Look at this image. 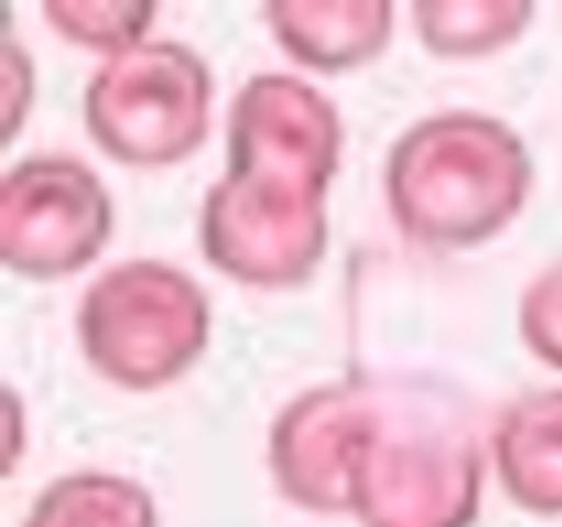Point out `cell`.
Instances as JSON below:
<instances>
[{"label": "cell", "mask_w": 562, "mask_h": 527, "mask_svg": "<svg viewBox=\"0 0 562 527\" xmlns=\"http://www.w3.org/2000/svg\"><path fill=\"white\" fill-rule=\"evenodd\" d=\"M285 501L360 527H470L483 496L474 400L435 373H356L299 391L268 430Z\"/></svg>", "instance_id": "obj_1"}, {"label": "cell", "mask_w": 562, "mask_h": 527, "mask_svg": "<svg viewBox=\"0 0 562 527\" xmlns=\"http://www.w3.org/2000/svg\"><path fill=\"white\" fill-rule=\"evenodd\" d=\"M342 154L338 105L299 75H250L228 105V162L206 189V264L255 290L303 285L325 259V193Z\"/></svg>", "instance_id": "obj_2"}, {"label": "cell", "mask_w": 562, "mask_h": 527, "mask_svg": "<svg viewBox=\"0 0 562 527\" xmlns=\"http://www.w3.org/2000/svg\"><path fill=\"white\" fill-rule=\"evenodd\" d=\"M382 189L395 228L413 246L470 250L522 211L531 193V154L505 119L439 110L395 136Z\"/></svg>", "instance_id": "obj_3"}, {"label": "cell", "mask_w": 562, "mask_h": 527, "mask_svg": "<svg viewBox=\"0 0 562 527\" xmlns=\"http://www.w3.org/2000/svg\"><path fill=\"white\" fill-rule=\"evenodd\" d=\"M75 329L88 365L105 382L158 391L206 351L211 299L176 264L123 259L83 290Z\"/></svg>", "instance_id": "obj_4"}, {"label": "cell", "mask_w": 562, "mask_h": 527, "mask_svg": "<svg viewBox=\"0 0 562 527\" xmlns=\"http://www.w3.org/2000/svg\"><path fill=\"white\" fill-rule=\"evenodd\" d=\"M211 66L180 40H145L105 57L83 88L92 141L132 167L189 158L211 127Z\"/></svg>", "instance_id": "obj_5"}, {"label": "cell", "mask_w": 562, "mask_h": 527, "mask_svg": "<svg viewBox=\"0 0 562 527\" xmlns=\"http://www.w3.org/2000/svg\"><path fill=\"white\" fill-rule=\"evenodd\" d=\"M114 233L105 180L70 154H31L0 180V259L35 281L88 268Z\"/></svg>", "instance_id": "obj_6"}, {"label": "cell", "mask_w": 562, "mask_h": 527, "mask_svg": "<svg viewBox=\"0 0 562 527\" xmlns=\"http://www.w3.org/2000/svg\"><path fill=\"white\" fill-rule=\"evenodd\" d=\"M505 496L531 514H562V386L514 395L492 426Z\"/></svg>", "instance_id": "obj_7"}, {"label": "cell", "mask_w": 562, "mask_h": 527, "mask_svg": "<svg viewBox=\"0 0 562 527\" xmlns=\"http://www.w3.org/2000/svg\"><path fill=\"white\" fill-rule=\"evenodd\" d=\"M272 40L312 70H351L391 40V0H272L263 9Z\"/></svg>", "instance_id": "obj_8"}, {"label": "cell", "mask_w": 562, "mask_h": 527, "mask_svg": "<svg viewBox=\"0 0 562 527\" xmlns=\"http://www.w3.org/2000/svg\"><path fill=\"white\" fill-rule=\"evenodd\" d=\"M22 527H158V509L127 474L75 470L35 492Z\"/></svg>", "instance_id": "obj_9"}, {"label": "cell", "mask_w": 562, "mask_h": 527, "mask_svg": "<svg viewBox=\"0 0 562 527\" xmlns=\"http://www.w3.org/2000/svg\"><path fill=\"white\" fill-rule=\"evenodd\" d=\"M536 9L527 0H422L413 4V26L422 44L439 57H479L514 44L531 26Z\"/></svg>", "instance_id": "obj_10"}, {"label": "cell", "mask_w": 562, "mask_h": 527, "mask_svg": "<svg viewBox=\"0 0 562 527\" xmlns=\"http://www.w3.org/2000/svg\"><path fill=\"white\" fill-rule=\"evenodd\" d=\"M154 4L145 0H48L44 18L75 44L97 53H127L145 44V31L154 22Z\"/></svg>", "instance_id": "obj_11"}, {"label": "cell", "mask_w": 562, "mask_h": 527, "mask_svg": "<svg viewBox=\"0 0 562 527\" xmlns=\"http://www.w3.org/2000/svg\"><path fill=\"white\" fill-rule=\"evenodd\" d=\"M518 334L527 351L562 369V264H549L518 299Z\"/></svg>", "instance_id": "obj_12"}, {"label": "cell", "mask_w": 562, "mask_h": 527, "mask_svg": "<svg viewBox=\"0 0 562 527\" xmlns=\"http://www.w3.org/2000/svg\"><path fill=\"white\" fill-rule=\"evenodd\" d=\"M4 75H9V101H4L9 105V123H4V136H13L22 114H26V105H31V61L22 53L18 31H9V40H4Z\"/></svg>", "instance_id": "obj_13"}]
</instances>
